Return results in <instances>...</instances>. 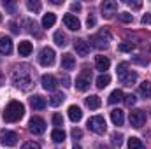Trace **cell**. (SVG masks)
Wrapping results in <instances>:
<instances>
[{"label": "cell", "instance_id": "f35d334b", "mask_svg": "<svg viewBox=\"0 0 151 149\" xmlns=\"http://www.w3.org/2000/svg\"><path fill=\"white\" fill-rule=\"evenodd\" d=\"M21 149H40V146H39L37 142H32V140H30V142H25Z\"/></svg>", "mask_w": 151, "mask_h": 149}, {"label": "cell", "instance_id": "ab89813d", "mask_svg": "<svg viewBox=\"0 0 151 149\" xmlns=\"http://www.w3.org/2000/svg\"><path fill=\"white\" fill-rule=\"evenodd\" d=\"M141 21H142V25H150V23H151V14L146 12V14L142 16V19H141Z\"/></svg>", "mask_w": 151, "mask_h": 149}, {"label": "cell", "instance_id": "ba28073f", "mask_svg": "<svg viewBox=\"0 0 151 149\" xmlns=\"http://www.w3.org/2000/svg\"><path fill=\"white\" fill-rule=\"evenodd\" d=\"M0 142H2L4 146H7V148L16 146V142H18V135H16V132L2 130V132H0Z\"/></svg>", "mask_w": 151, "mask_h": 149}, {"label": "cell", "instance_id": "cb8c5ba5", "mask_svg": "<svg viewBox=\"0 0 151 149\" xmlns=\"http://www.w3.org/2000/svg\"><path fill=\"white\" fill-rule=\"evenodd\" d=\"M51 139H53L55 142H58V144H60V142H63V140H65V132H63L62 128H55V130H53V133H51Z\"/></svg>", "mask_w": 151, "mask_h": 149}, {"label": "cell", "instance_id": "30bf717a", "mask_svg": "<svg viewBox=\"0 0 151 149\" xmlns=\"http://www.w3.org/2000/svg\"><path fill=\"white\" fill-rule=\"evenodd\" d=\"M90 81H91V74H90L88 70H84L83 74L76 79V88H77L79 91H86V90L90 88Z\"/></svg>", "mask_w": 151, "mask_h": 149}, {"label": "cell", "instance_id": "277c9868", "mask_svg": "<svg viewBox=\"0 0 151 149\" xmlns=\"http://www.w3.org/2000/svg\"><path fill=\"white\" fill-rule=\"evenodd\" d=\"M109 40H111V34L107 30H100L99 34H95L93 37L90 39V42L97 47V49H106L109 46Z\"/></svg>", "mask_w": 151, "mask_h": 149}, {"label": "cell", "instance_id": "ffe728a7", "mask_svg": "<svg viewBox=\"0 0 151 149\" xmlns=\"http://www.w3.org/2000/svg\"><path fill=\"white\" fill-rule=\"evenodd\" d=\"M111 119H113V123L116 125V126H121L123 121H125L123 111H121V109H114V111H111Z\"/></svg>", "mask_w": 151, "mask_h": 149}, {"label": "cell", "instance_id": "f6af8a7d", "mask_svg": "<svg viewBox=\"0 0 151 149\" xmlns=\"http://www.w3.org/2000/svg\"><path fill=\"white\" fill-rule=\"evenodd\" d=\"M62 82H63V86H65V88H69V86H70V79H69L67 75H63V77H62Z\"/></svg>", "mask_w": 151, "mask_h": 149}, {"label": "cell", "instance_id": "83f0119b", "mask_svg": "<svg viewBox=\"0 0 151 149\" xmlns=\"http://www.w3.org/2000/svg\"><path fill=\"white\" fill-rule=\"evenodd\" d=\"M139 91H141L144 97H150V98H151V82H150V81H144V82H141V86H139Z\"/></svg>", "mask_w": 151, "mask_h": 149}, {"label": "cell", "instance_id": "4dcf8cb0", "mask_svg": "<svg viewBox=\"0 0 151 149\" xmlns=\"http://www.w3.org/2000/svg\"><path fill=\"white\" fill-rule=\"evenodd\" d=\"M27 7H28L32 12H39V11H40V2H37V0H28V2H27Z\"/></svg>", "mask_w": 151, "mask_h": 149}, {"label": "cell", "instance_id": "7402d4cb", "mask_svg": "<svg viewBox=\"0 0 151 149\" xmlns=\"http://www.w3.org/2000/svg\"><path fill=\"white\" fill-rule=\"evenodd\" d=\"M55 23H56V16H55L53 12L44 14V18H42V27H44V28H51Z\"/></svg>", "mask_w": 151, "mask_h": 149}, {"label": "cell", "instance_id": "6da1fadb", "mask_svg": "<svg viewBox=\"0 0 151 149\" xmlns=\"http://www.w3.org/2000/svg\"><path fill=\"white\" fill-rule=\"evenodd\" d=\"M12 82L16 88L23 90V91H28L32 86H34V75L28 65H21L18 67L14 72H12Z\"/></svg>", "mask_w": 151, "mask_h": 149}, {"label": "cell", "instance_id": "4fadbf2b", "mask_svg": "<svg viewBox=\"0 0 151 149\" xmlns=\"http://www.w3.org/2000/svg\"><path fill=\"white\" fill-rule=\"evenodd\" d=\"M42 88L44 90H47V91H55L56 90V86H58V81H56V77L55 75H42Z\"/></svg>", "mask_w": 151, "mask_h": 149}, {"label": "cell", "instance_id": "7c38bea8", "mask_svg": "<svg viewBox=\"0 0 151 149\" xmlns=\"http://www.w3.org/2000/svg\"><path fill=\"white\" fill-rule=\"evenodd\" d=\"M63 23H65V27H67L69 30H72V32H77V30L81 28V23H79V19L76 18L74 14H65V16H63Z\"/></svg>", "mask_w": 151, "mask_h": 149}, {"label": "cell", "instance_id": "ee69618b", "mask_svg": "<svg viewBox=\"0 0 151 149\" xmlns=\"http://www.w3.org/2000/svg\"><path fill=\"white\" fill-rule=\"evenodd\" d=\"M9 28H11V32H12V34H18V32H19V28H18V25H16V23H9Z\"/></svg>", "mask_w": 151, "mask_h": 149}, {"label": "cell", "instance_id": "bcb514c9", "mask_svg": "<svg viewBox=\"0 0 151 149\" xmlns=\"http://www.w3.org/2000/svg\"><path fill=\"white\" fill-rule=\"evenodd\" d=\"M70 9L76 11V12H77V11H81V4H72V5H70Z\"/></svg>", "mask_w": 151, "mask_h": 149}, {"label": "cell", "instance_id": "8992f818", "mask_svg": "<svg viewBox=\"0 0 151 149\" xmlns=\"http://www.w3.org/2000/svg\"><path fill=\"white\" fill-rule=\"evenodd\" d=\"M39 63L44 67H51L55 63V51L51 47H42L39 53Z\"/></svg>", "mask_w": 151, "mask_h": 149}, {"label": "cell", "instance_id": "2e32d148", "mask_svg": "<svg viewBox=\"0 0 151 149\" xmlns=\"http://www.w3.org/2000/svg\"><path fill=\"white\" fill-rule=\"evenodd\" d=\"M109 65H111V62H109L107 56H97V58H95V67H97V70L106 72V70L109 69Z\"/></svg>", "mask_w": 151, "mask_h": 149}, {"label": "cell", "instance_id": "44dd1931", "mask_svg": "<svg viewBox=\"0 0 151 149\" xmlns=\"http://www.w3.org/2000/svg\"><path fill=\"white\" fill-rule=\"evenodd\" d=\"M69 117H70V121L77 123V121H81L83 112H81V109H79L77 105H70V107H69Z\"/></svg>", "mask_w": 151, "mask_h": 149}, {"label": "cell", "instance_id": "836d02e7", "mask_svg": "<svg viewBox=\"0 0 151 149\" xmlns=\"http://www.w3.org/2000/svg\"><path fill=\"white\" fill-rule=\"evenodd\" d=\"M134 47H135V46H134L132 42H121V44L118 46V49H119V51H123V53H128V51H132Z\"/></svg>", "mask_w": 151, "mask_h": 149}, {"label": "cell", "instance_id": "8fae6325", "mask_svg": "<svg viewBox=\"0 0 151 149\" xmlns=\"http://www.w3.org/2000/svg\"><path fill=\"white\" fill-rule=\"evenodd\" d=\"M116 11H118V2H114V0H106V2L102 4V14H104L106 18H113L114 14H116Z\"/></svg>", "mask_w": 151, "mask_h": 149}, {"label": "cell", "instance_id": "52a82bcc", "mask_svg": "<svg viewBox=\"0 0 151 149\" xmlns=\"http://www.w3.org/2000/svg\"><path fill=\"white\" fill-rule=\"evenodd\" d=\"M28 128H30V132H32L34 135H40V133H44V132H46V123H44V119H42V117L34 116V117L28 121Z\"/></svg>", "mask_w": 151, "mask_h": 149}, {"label": "cell", "instance_id": "9c48e42d", "mask_svg": "<svg viewBox=\"0 0 151 149\" xmlns=\"http://www.w3.org/2000/svg\"><path fill=\"white\" fill-rule=\"evenodd\" d=\"M144 123H146V112L144 111H132L130 112V125L134 126V128H141V126H144Z\"/></svg>", "mask_w": 151, "mask_h": 149}, {"label": "cell", "instance_id": "3957f363", "mask_svg": "<svg viewBox=\"0 0 151 149\" xmlns=\"http://www.w3.org/2000/svg\"><path fill=\"white\" fill-rule=\"evenodd\" d=\"M118 77L119 81L125 84V86H132L135 81H137V74L132 72V70H127V63H121L118 67Z\"/></svg>", "mask_w": 151, "mask_h": 149}, {"label": "cell", "instance_id": "e0dca14e", "mask_svg": "<svg viewBox=\"0 0 151 149\" xmlns=\"http://www.w3.org/2000/svg\"><path fill=\"white\" fill-rule=\"evenodd\" d=\"M62 67L65 69V70H72L76 67V58L72 54H69V53H65L63 56H62Z\"/></svg>", "mask_w": 151, "mask_h": 149}, {"label": "cell", "instance_id": "c3c4849f", "mask_svg": "<svg viewBox=\"0 0 151 149\" xmlns=\"http://www.w3.org/2000/svg\"><path fill=\"white\" fill-rule=\"evenodd\" d=\"M99 149H107V148H104V146H100V148H99Z\"/></svg>", "mask_w": 151, "mask_h": 149}, {"label": "cell", "instance_id": "d6986e66", "mask_svg": "<svg viewBox=\"0 0 151 149\" xmlns=\"http://www.w3.org/2000/svg\"><path fill=\"white\" fill-rule=\"evenodd\" d=\"M30 105H32L35 111H42V109L46 107V100H44L40 95H35V97L30 98Z\"/></svg>", "mask_w": 151, "mask_h": 149}, {"label": "cell", "instance_id": "d4e9b609", "mask_svg": "<svg viewBox=\"0 0 151 149\" xmlns=\"http://www.w3.org/2000/svg\"><path fill=\"white\" fill-rule=\"evenodd\" d=\"M123 97H125V95H123L121 90H114L113 93L109 95V104H118V102H121Z\"/></svg>", "mask_w": 151, "mask_h": 149}, {"label": "cell", "instance_id": "681fc988", "mask_svg": "<svg viewBox=\"0 0 151 149\" xmlns=\"http://www.w3.org/2000/svg\"><path fill=\"white\" fill-rule=\"evenodd\" d=\"M74 149H81V148H79V146H76V148H74Z\"/></svg>", "mask_w": 151, "mask_h": 149}, {"label": "cell", "instance_id": "b9f144b4", "mask_svg": "<svg viewBox=\"0 0 151 149\" xmlns=\"http://www.w3.org/2000/svg\"><path fill=\"white\" fill-rule=\"evenodd\" d=\"M72 137H74V139H81V137H83V132H81L79 128H74V130H72Z\"/></svg>", "mask_w": 151, "mask_h": 149}, {"label": "cell", "instance_id": "e575fe53", "mask_svg": "<svg viewBox=\"0 0 151 149\" xmlns=\"http://www.w3.org/2000/svg\"><path fill=\"white\" fill-rule=\"evenodd\" d=\"M123 100H125V104H127L128 107H132V105H135V102H137V98H135V95H125V97H123Z\"/></svg>", "mask_w": 151, "mask_h": 149}, {"label": "cell", "instance_id": "f546056e", "mask_svg": "<svg viewBox=\"0 0 151 149\" xmlns=\"http://www.w3.org/2000/svg\"><path fill=\"white\" fill-rule=\"evenodd\" d=\"M55 42H56L60 47L67 46V37H65V34H62V32H56V34H55Z\"/></svg>", "mask_w": 151, "mask_h": 149}, {"label": "cell", "instance_id": "74e56055", "mask_svg": "<svg viewBox=\"0 0 151 149\" xmlns=\"http://www.w3.org/2000/svg\"><path fill=\"white\" fill-rule=\"evenodd\" d=\"M4 7L11 12V14H14V11H16V5H14V2H9V0H5L4 2Z\"/></svg>", "mask_w": 151, "mask_h": 149}, {"label": "cell", "instance_id": "f1b7e54d", "mask_svg": "<svg viewBox=\"0 0 151 149\" xmlns=\"http://www.w3.org/2000/svg\"><path fill=\"white\" fill-rule=\"evenodd\" d=\"M63 100H65V97H63L62 93H55V95H53V97L49 98V104H51L53 107H58V105H60V104H62Z\"/></svg>", "mask_w": 151, "mask_h": 149}, {"label": "cell", "instance_id": "484cf974", "mask_svg": "<svg viewBox=\"0 0 151 149\" xmlns=\"http://www.w3.org/2000/svg\"><path fill=\"white\" fill-rule=\"evenodd\" d=\"M128 149H144V144H142L141 139L130 137V139H128Z\"/></svg>", "mask_w": 151, "mask_h": 149}, {"label": "cell", "instance_id": "7dc6e473", "mask_svg": "<svg viewBox=\"0 0 151 149\" xmlns=\"http://www.w3.org/2000/svg\"><path fill=\"white\" fill-rule=\"evenodd\" d=\"M2 81H4V77H2V74H0V84H2Z\"/></svg>", "mask_w": 151, "mask_h": 149}, {"label": "cell", "instance_id": "7a4b0ae2", "mask_svg": "<svg viewBox=\"0 0 151 149\" xmlns=\"http://www.w3.org/2000/svg\"><path fill=\"white\" fill-rule=\"evenodd\" d=\"M23 114H25L23 104L18 102V100H12V102H9V105H7L5 111H4V121H7V123L19 121V119L23 117Z\"/></svg>", "mask_w": 151, "mask_h": 149}, {"label": "cell", "instance_id": "4316f807", "mask_svg": "<svg viewBox=\"0 0 151 149\" xmlns=\"http://www.w3.org/2000/svg\"><path fill=\"white\" fill-rule=\"evenodd\" d=\"M109 82H111V77H109L107 74H100L99 77H97V86H99L100 90H104Z\"/></svg>", "mask_w": 151, "mask_h": 149}, {"label": "cell", "instance_id": "d590c367", "mask_svg": "<svg viewBox=\"0 0 151 149\" xmlns=\"http://www.w3.org/2000/svg\"><path fill=\"white\" fill-rule=\"evenodd\" d=\"M53 125L55 126H63V117H62V114H53Z\"/></svg>", "mask_w": 151, "mask_h": 149}, {"label": "cell", "instance_id": "603a6c76", "mask_svg": "<svg viewBox=\"0 0 151 149\" xmlns=\"http://www.w3.org/2000/svg\"><path fill=\"white\" fill-rule=\"evenodd\" d=\"M100 97H97V95H90L88 98H86V105L90 107V109H99L100 107Z\"/></svg>", "mask_w": 151, "mask_h": 149}, {"label": "cell", "instance_id": "9a60e30c", "mask_svg": "<svg viewBox=\"0 0 151 149\" xmlns=\"http://www.w3.org/2000/svg\"><path fill=\"white\" fill-rule=\"evenodd\" d=\"M0 53L2 54H11L12 53V40L9 37H0Z\"/></svg>", "mask_w": 151, "mask_h": 149}, {"label": "cell", "instance_id": "5bb4252c", "mask_svg": "<svg viewBox=\"0 0 151 149\" xmlns=\"http://www.w3.org/2000/svg\"><path fill=\"white\" fill-rule=\"evenodd\" d=\"M74 49H76V53H77L79 56H86V54L90 53V46H88V42L83 40V39L74 40Z\"/></svg>", "mask_w": 151, "mask_h": 149}, {"label": "cell", "instance_id": "8d00e7d4", "mask_svg": "<svg viewBox=\"0 0 151 149\" xmlns=\"http://www.w3.org/2000/svg\"><path fill=\"white\" fill-rule=\"evenodd\" d=\"M113 144L114 146H118V148L123 144V135H121V133H118V132L113 133Z\"/></svg>", "mask_w": 151, "mask_h": 149}, {"label": "cell", "instance_id": "ac0fdd59", "mask_svg": "<svg viewBox=\"0 0 151 149\" xmlns=\"http://www.w3.org/2000/svg\"><path fill=\"white\" fill-rule=\"evenodd\" d=\"M32 42H28V40H23V42H19V46H18V53H19V56H30V53H32Z\"/></svg>", "mask_w": 151, "mask_h": 149}, {"label": "cell", "instance_id": "60d3db41", "mask_svg": "<svg viewBox=\"0 0 151 149\" xmlns=\"http://www.w3.org/2000/svg\"><path fill=\"white\" fill-rule=\"evenodd\" d=\"M128 5H130V7H132V9H135V11H137V9H141V7H142V4H141V2H132V0H130V2H128Z\"/></svg>", "mask_w": 151, "mask_h": 149}, {"label": "cell", "instance_id": "d6a6232c", "mask_svg": "<svg viewBox=\"0 0 151 149\" xmlns=\"http://www.w3.org/2000/svg\"><path fill=\"white\" fill-rule=\"evenodd\" d=\"M25 25L28 27V32H30V34H35L37 37L40 35V34L37 32V25H35V21H30V19H27V21H25Z\"/></svg>", "mask_w": 151, "mask_h": 149}, {"label": "cell", "instance_id": "7bdbcfd3", "mask_svg": "<svg viewBox=\"0 0 151 149\" xmlns=\"http://www.w3.org/2000/svg\"><path fill=\"white\" fill-rule=\"evenodd\" d=\"M86 25H88V28L95 27V18H93V16H88V19H86Z\"/></svg>", "mask_w": 151, "mask_h": 149}, {"label": "cell", "instance_id": "f907efd6", "mask_svg": "<svg viewBox=\"0 0 151 149\" xmlns=\"http://www.w3.org/2000/svg\"><path fill=\"white\" fill-rule=\"evenodd\" d=\"M0 21H2V16H0Z\"/></svg>", "mask_w": 151, "mask_h": 149}, {"label": "cell", "instance_id": "1f68e13d", "mask_svg": "<svg viewBox=\"0 0 151 149\" xmlns=\"http://www.w3.org/2000/svg\"><path fill=\"white\" fill-rule=\"evenodd\" d=\"M118 19H119L121 23H132L134 16H132L130 12H121V14H118Z\"/></svg>", "mask_w": 151, "mask_h": 149}, {"label": "cell", "instance_id": "5b68a950", "mask_svg": "<svg viewBox=\"0 0 151 149\" xmlns=\"http://www.w3.org/2000/svg\"><path fill=\"white\" fill-rule=\"evenodd\" d=\"M88 128H90L93 133L102 135V133H106V130H107V126H106V119H104L102 116H93V117L88 119Z\"/></svg>", "mask_w": 151, "mask_h": 149}]
</instances>
